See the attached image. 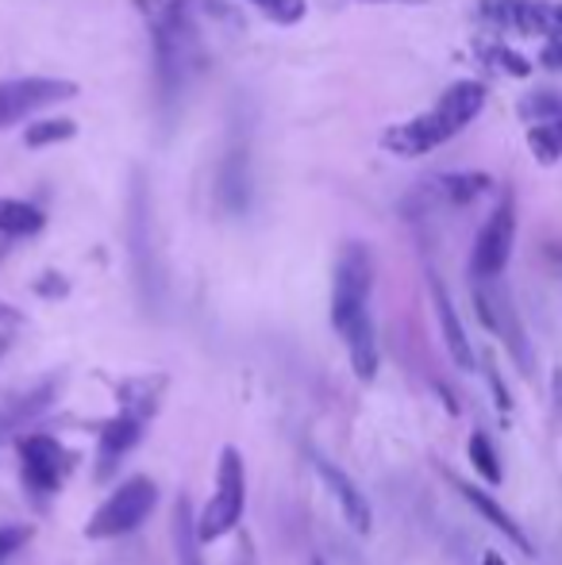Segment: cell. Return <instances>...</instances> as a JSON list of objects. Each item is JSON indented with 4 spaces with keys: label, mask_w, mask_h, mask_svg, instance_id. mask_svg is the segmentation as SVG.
I'll list each match as a JSON object with an SVG mask.
<instances>
[{
    "label": "cell",
    "mask_w": 562,
    "mask_h": 565,
    "mask_svg": "<svg viewBox=\"0 0 562 565\" xmlns=\"http://www.w3.org/2000/svg\"><path fill=\"white\" fill-rule=\"evenodd\" d=\"M136 12L150 35V74H155V113L162 131H170L181 113L197 66L201 39L185 0H136Z\"/></svg>",
    "instance_id": "6da1fadb"
},
{
    "label": "cell",
    "mask_w": 562,
    "mask_h": 565,
    "mask_svg": "<svg viewBox=\"0 0 562 565\" xmlns=\"http://www.w3.org/2000/svg\"><path fill=\"white\" fill-rule=\"evenodd\" d=\"M481 108H486V85L474 82V77H463V82L447 85L432 108L385 127L382 150L390 158H405V162L424 158L432 150L447 147L455 135H463L481 116Z\"/></svg>",
    "instance_id": "7a4b0ae2"
},
{
    "label": "cell",
    "mask_w": 562,
    "mask_h": 565,
    "mask_svg": "<svg viewBox=\"0 0 562 565\" xmlns=\"http://www.w3.org/2000/svg\"><path fill=\"white\" fill-rule=\"evenodd\" d=\"M370 292H374V254L367 243H343L331 277V328L339 335L370 316Z\"/></svg>",
    "instance_id": "3957f363"
},
{
    "label": "cell",
    "mask_w": 562,
    "mask_h": 565,
    "mask_svg": "<svg viewBox=\"0 0 562 565\" xmlns=\"http://www.w3.org/2000/svg\"><path fill=\"white\" fill-rule=\"evenodd\" d=\"M243 508H247V466H243L240 450L224 447V454H220V469H216V492H212L201 520H197L201 543H216V539L232 535L243 520Z\"/></svg>",
    "instance_id": "277c9868"
},
{
    "label": "cell",
    "mask_w": 562,
    "mask_h": 565,
    "mask_svg": "<svg viewBox=\"0 0 562 565\" xmlns=\"http://www.w3.org/2000/svg\"><path fill=\"white\" fill-rule=\"evenodd\" d=\"M158 504V484L150 477H131L124 481L105 504L93 512V520L85 523V539L100 543V539H120V535H131Z\"/></svg>",
    "instance_id": "5b68a950"
},
{
    "label": "cell",
    "mask_w": 562,
    "mask_h": 565,
    "mask_svg": "<svg viewBox=\"0 0 562 565\" xmlns=\"http://www.w3.org/2000/svg\"><path fill=\"white\" fill-rule=\"evenodd\" d=\"M74 97L77 85L66 82V77H12V82H0V131L28 124L43 108H54Z\"/></svg>",
    "instance_id": "8992f818"
},
{
    "label": "cell",
    "mask_w": 562,
    "mask_h": 565,
    "mask_svg": "<svg viewBox=\"0 0 562 565\" xmlns=\"http://www.w3.org/2000/svg\"><path fill=\"white\" fill-rule=\"evenodd\" d=\"M512 243H517V201H512V193H505L501 204L481 224L478 238H474V254H470L474 281H497L512 258Z\"/></svg>",
    "instance_id": "52a82bcc"
},
{
    "label": "cell",
    "mask_w": 562,
    "mask_h": 565,
    "mask_svg": "<svg viewBox=\"0 0 562 565\" xmlns=\"http://www.w3.org/2000/svg\"><path fill=\"white\" fill-rule=\"evenodd\" d=\"M478 15L489 28L512 31V35L562 39L559 0H478Z\"/></svg>",
    "instance_id": "ba28073f"
},
{
    "label": "cell",
    "mask_w": 562,
    "mask_h": 565,
    "mask_svg": "<svg viewBox=\"0 0 562 565\" xmlns=\"http://www.w3.org/2000/svg\"><path fill=\"white\" fill-rule=\"evenodd\" d=\"M20 466H23V484L39 497H51L66 481V447L51 435H28L20 439Z\"/></svg>",
    "instance_id": "9c48e42d"
},
{
    "label": "cell",
    "mask_w": 562,
    "mask_h": 565,
    "mask_svg": "<svg viewBox=\"0 0 562 565\" xmlns=\"http://www.w3.org/2000/svg\"><path fill=\"white\" fill-rule=\"evenodd\" d=\"M147 419L136 408H120V416H113L100 427L97 439V481H113L120 473V466L128 461V454L139 447V439L147 435Z\"/></svg>",
    "instance_id": "30bf717a"
},
{
    "label": "cell",
    "mask_w": 562,
    "mask_h": 565,
    "mask_svg": "<svg viewBox=\"0 0 562 565\" xmlns=\"http://www.w3.org/2000/svg\"><path fill=\"white\" fill-rule=\"evenodd\" d=\"M494 281H474V308H478V320L486 323L489 331H494L497 339H505V347L517 354V362H520V370H532V362H528V339H524V331H520V323H517V316H512V308H509V300L501 297V292H494L489 289Z\"/></svg>",
    "instance_id": "8fae6325"
},
{
    "label": "cell",
    "mask_w": 562,
    "mask_h": 565,
    "mask_svg": "<svg viewBox=\"0 0 562 565\" xmlns=\"http://www.w3.org/2000/svg\"><path fill=\"white\" fill-rule=\"evenodd\" d=\"M316 469H320V477H324V484L331 489V497L339 500V508H343L347 523H351V527L359 531V535H367L370 523H374V515H370V504H367V497L359 492V484H354L351 477H347L339 466H331L328 458H320V454H316Z\"/></svg>",
    "instance_id": "7c38bea8"
},
{
    "label": "cell",
    "mask_w": 562,
    "mask_h": 565,
    "mask_svg": "<svg viewBox=\"0 0 562 565\" xmlns=\"http://www.w3.org/2000/svg\"><path fill=\"white\" fill-rule=\"evenodd\" d=\"M427 281H432V305H435V316H439V331H443V342H447L450 358H455L458 370H474V362H478V358H474V347H470V339H466L463 320H458L447 289H443V281L435 274L427 277Z\"/></svg>",
    "instance_id": "4fadbf2b"
},
{
    "label": "cell",
    "mask_w": 562,
    "mask_h": 565,
    "mask_svg": "<svg viewBox=\"0 0 562 565\" xmlns=\"http://www.w3.org/2000/svg\"><path fill=\"white\" fill-rule=\"evenodd\" d=\"M450 481H455V489H458V492H463V497H466V504H470V508H474V512H478V515H481V520H486V523H494V527H497V531H501V535H505V539H509V543H512V546H520V551H524V554H532V543H528L524 527H520V523H517V520H512V515H509V512H505V508H501V504H497V500H494V497H489V492L474 489V484H470V481H463V477H450Z\"/></svg>",
    "instance_id": "5bb4252c"
},
{
    "label": "cell",
    "mask_w": 562,
    "mask_h": 565,
    "mask_svg": "<svg viewBox=\"0 0 562 565\" xmlns=\"http://www.w3.org/2000/svg\"><path fill=\"white\" fill-rule=\"evenodd\" d=\"M343 339H347V350H351V370H354V377L374 381V373H378V335H374V320H370V316H362L359 323H351V328L343 331Z\"/></svg>",
    "instance_id": "9a60e30c"
},
{
    "label": "cell",
    "mask_w": 562,
    "mask_h": 565,
    "mask_svg": "<svg viewBox=\"0 0 562 565\" xmlns=\"http://www.w3.org/2000/svg\"><path fill=\"white\" fill-rule=\"evenodd\" d=\"M46 227V212L28 201H12L0 196V235L4 238H31Z\"/></svg>",
    "instance_id": "2e32d148"
},
{
    "label": "cell",
    "mask_w": 562,
    "mask_h": 565,
    "mask_svg": "<svg viewBox=\"0 0 562 565\" xmlns=\"http://www.w3.org/2000/svg\"><path fill=\"white\" fill-rule=\"evenodd\" d=\"M173 546H178V565H204L201 562V535H197L193 508L181 497L173 508Z\"/></svg>",
    "instance_id": "e0dca14e"
},
{
    "label": "cell",
    "mask_w": 562,
    "mask_h": 565,
    "mask_svg": "<svg viewBox=\"0 0 562 565\" xmlns=\"http://www.w3.org/2000/svg\"><path fill=\"white\" fill-rule=\"evenodd\" d=\"M77 135V124L70 116H46V119H28V131H23V147L43 150L70 142Z\"/></svg>",
    "instance_id": "ac0fdd59"
},
{
    "label": "cell",
    "mask_w": 562,
    "mask_h": 565,
    "mask_svg": "<svg viewBox=\"0 0 562 565\" xmlns=\"http://www.w3.org/2000/svg\"><path fill=\"white\" fill-rule=\"evenodd\" d=\"M166 377H131L124 385H116V396H120L124 408H136L142 416H155L158 401H162Z\"/></svg>",
    "instance_id": "d6986e66"
},
{
    "label": "cell",
    "mask_w": 562,
    "mask_h": 565,
    "mask_svg": "<svg viewBox=\"0 0 562 565\" xmlns=\"http://www.w3.org/2000/svg\"><path fill=\"white\" fill-rule=\"evenodd\" d=\"M435 185H439V193L447 196L450 204H470L478 201L486 189H494V178L489 173H443V178H435Z\"/></svg>",
    "instance_id": "ffe728a7"
},
{
    "label": "cell",
    "mask_w": 562,
    "mask_h": 565,
    "mask_svg": "<svg viewBox=\"0 0 562 565\" xmlns=\"http://www.w3.org/2000/svg\"><path fill=\"white\" fill-rule=\"evenodd\" d=\"M528 150L543 166L562 162V119H540V124L528 127Z\"/></svg>",
    "instance_id": "44dd1931"
},
{
    "label": "cell",
    "mask_w": 562,
    "mask_h": 565,
    "mask_svg": "<svg viewBox=\"0 0 562 565\" xmlns=\"http://www.w3.org/2000/svg\"><path fill=\"white\" fill-rule=\"evenodd\" d=\"M243 4H251L258 15H266V20L278 23V28H297L308 15L305 0H243Z\"/></svg>",
    "instance_id": "7402d4cb"
},
{
    "label": "cell",
    "mask_w": 562,
    "mask_h": 565,
    "mask_svg": "<svg viewBox=\"0 0 562 565\" xmlns=\"http://www.w3.org/2000/svg\"><path fill=\"white\" fill-rule=\"evenodd\" d=\"M478 54L489 62V66L501 70V74H509V77H528V74H532V62L520 58V54H517V51H509L505 43H481V46H478Z\"/></svg>",
    "instance_id": "603a6c76"
},
{
    "label": "cell",
    "mask_w": 562,
    "mask_h": 565,
    "mask_svg": "<svg viewBox=\"0 0 562 565\" xmlns=\"http://www.w3.org/2000/svg\"><path fill=\"white\" fill-rule=\"evenodd\" d=\"M470 461H474V469H478L481 477H486L489 484H501V461H497V450H494V443L486 439L481 431H474L470 435Z\"/></svg>",
    "instance_id": "cb8c5ba5"
},
{
    "label": "cell",
    "mask_w": 562,
    "mask_h": 565,
    "mask_svg": "<svg viewBox=\"0 0 562 565\" xmlns=\"http://www.w3.org/2000/svg\"><path fill=\"white\" fill-rule=\"evenodd\" d=\"M520 116L532 119V124H540V119H562V97H555V93H536V97H528L520 105Z\"/></svg>",
    "instance_id": "d4e9b609"
},
{
    "label": "cell",
    "mask_w": 562,
    "mask_h": 565,
    "mask_svg": "<svg viewBox=\"0 0 562 565\" xmlns=\"http://www.w3.org/2000/svg\"><path fill=\"white\" fill-rule=\"evenodd\" d=\"M31 535H35L31 523H8V527H0V562H8L15 551H23L31 543Z\"/></svg>",
    "instance_id": "484cf974"
},
{
    "label": "cell",
    "mask_w": 562,
    "mask_h": 565,
    "mask_svg": "<svg viewBox=\"0 0 562 565\" xmlns=\"http://www.w3.org/2000/svg\"><path fill=\"white\" fill-rule=\"evenodd\" d=\"M66 289H70V285H66V277H59V274H46L43 281L35 285V292H39V297H46V300H54V297H66Z\"/></svg>",
    "instance_id": "4316f807"
},
{
    "label": "cell",
    "mask_w": 562,
    "mask_h": 565,
    "mask_svg": "<svg viewBox=\"0 0 562 565\" xmlns=\"http://www.w3.org/2000/svg\"><path fill=\"white\" fill-rule=\"evenodd\" d=\"M540 66L562 70V39H548V46L540 51Z\"/></svg>",
    "instance_id": "83f0119b"
},
{
    "label": "cell",
    "mask_w": 562,
    "mask_h": 565,
    "mask_svg": "<svg viewBox=\"0 0 562 565\" xmlns=\"http://www.w3.org/2000/svg\"><path fill=\"white\" fill-rule=\"evenodd\" d=\"M489 385H494V396H497V404H501L505 412L512 408V401H509V393H505V385H501V377H497V370L489 365Z\"/></svg>",
    "instance_id": "f1b7e54d"
},
{
    "label": "cell",
    "mask_w": 562,
    "mask_h": 565,
    "mask_svg": "<svg viewBox=\"0 0 562 565\" xmlns=\"http://www.w3.org/2000/svg\"><path fill=\"white\" fill-rule=\"evenodd\" d=\"M343 4H427V0H343Z\"/></svg>",
    "instance_id": "f546056e"
},
{
    "label": "cell",
    "mask_w": 562,
    "mask_h": 565,
    "mask_svg": "<svg viewBox=\"0 0 562 565\" xmlns=\"http://www.w3.org/2000/svg\"><path fill=\"white\" fill-rule=\"evenodd\" d=\"M0 323H20V312L12 305H4V300H0Z\"/></svg>",
    "instance_id": "4dcf8cb0"
},
{
    "label": "cell",
    "mask_w": 562,
    "mask_h": 565,
    "mask_svg": "<svg viewBox=\"0 0 562 565\" xmlns=\"http://www.w3.org/2000/svg\"><path fill=\"white\" fill-rule=\"evenodd\" d=\"M481 565H505V558L497 551H486V554H481Z\"/></svg>",
    "instance_id": "1f68e13d"
},
{
    "label": "cell",
    "mask_w": 562,
    "mask_h": 565,
    "mask_svg": "<svg viewBox=\"0 0 562 565\" xmlns=\"http://www.w3.org/2000/svg\"><path fill=\"white\" fill-rule=\"evenodd\" d=\"M555 404H559V416H562V370H555Z\"/></svg>",
    "instance_id": "d6a6232c"
},
{
    "label": "cell",
    "mask_w": 562,
    "mask_h": 565,
    "mask_svg": "<svg viewBox=\"0 0 562 565\" xmlns=\"http://www.w3.org/2000/svg\"><path fill=\"white\" fill-rule=\"evenodd\" d=\"M8 342H12V335H0V354L8 350Z\"/></svg>",
    "instance_id": "836d02e7"
},
{
    "label": "cell",
    "mask_w": 562,
    "mask_h": 565,
    "mask_svg": "<svg viewBox=\"0 0 562 565\" xmlns=\"http://www.w3.org/2000/svg\"><path fill=\"white\" fill-rule=\"evenodd\" d=\"M316 565H324V562H316Z\"/></svg>",
    "instance_id": "e575fe53"
}]
</instances>
